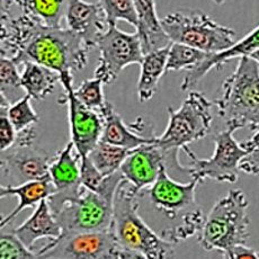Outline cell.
Here are the masks:
<instances>
[{"mask_svg": "<svg viewBox=\"0 0 259 259\" xmlns=\"http://www.w3.org/2000/svg\"><path fill=\"white\" fill-rule=\"evenodd\" d=\"M3 47L18 66L31 61L59 74L82 70L87 66L91 50L68 27L44 26L24 13L15 15L7 22Z\"/></svg>", "mask_w": 259, "mask_h": 259, "instance_id": "obj_1", "label": "cell"}, {"mask_svg": "<svg viewBox=\"0 0 259 259\" xmlns=\"http://www.w3.org/2000/svg\"><path fill=\"white\" fill-rule=\"evenodd\" d=\"M138 189L123 177L113 201L111 229L119 245L137 258H170L175 255V243L158 236L139 214Z\"/></svg>", "mask_w": 259, "mask_h": 259, "instance_id": "obj_2", "label": "cell"}, {"mask_svg": "<svg viewBox=\"0 0 259 259\" xmlns=\"http://www.w3.org/2000/svg\"><path fill=\"white\" fill-rule=\"evenodd\" d=\"M202 182L192 178L188 183H178L168 175L167 166L161 168L152 185L147 188L152 205L171 221L179 220L176 227L162 231V237L172 243L185 241L201 232L205 217L197 205L195 192Z\"/></svg>", "mask_w": 259, "mask_h": 259, "instance_id": "obj_3", "label": "cell"}, {"mask_svg": "<svg viewBox=\"0 0 259 259\" xmlns=\"http://www.w3.org/2000/svg\"><path fill=\"white\" fill-rule=\"evenodd\" d=\"M227 126L259 130V63L251 57L239 58L236 70L222 83L214 102Z\"/></svg>", "mask_w": 259, "mask_h": 259, "instance_id": "obj_4", "label": "cell"}, {"mask_svg": "<svg viewBox=\"0 0 259 259\" xmlns=\"http://www.w3.org/2000/svg\"><path fill=\"white\" fill-rule=\"evenodd\" d=\"M249 201L240 188H233L221 197L205 218L198 242L206 251H218L227 258L239 245H247L249 238Z\"/></svg>", "mask_w": 259, "mask_h": 259, "instance_id": "obj_5", "label": "cell"}, {"mask_svg": "<svg viewBox=\"0 0 259 259\" xmlns=\"http://www.w3.org/2000/svg\"><path fill=\"white\" fill-rule=\"evenodd\" d=\"M121 171L106 176L98 192L82 187L76 200L67 203L56 217L63 233L99 231L109 229L113 221V201Z\"/></svg>", "mask_w": 259, "mask_h": 259, "instance_id": "obj_6", "label": "cell"}, {"mask_svg": "<svg viewBox=\"0 0 259 259\" xmlns=\"http://www.w3.org/2000/svg\"><path fill=\"white\" fill-rule=\"evenodd\" d=\"M162 27L171 42L202 50L207 53L226 51L236 43V32L217 23L201 11H178L161 19Z\"/></svg>", "mask_w": 259, "mask_h": 259, "instance_id": "obj_7", "label": "cell"}, {"mask_svg": "<svg viewBox=\"0 0 259 259\" xmlns=\"http://www.w3.org/2000/svg\"><path fill=\"white\" fill-rule=\"evenodd\" d=\"M168 117L166 130L154 142L167 152L178 153L210 133L213 122L212 103L204 94L189 91L178 109L168 107Z\"/></svg>", "mask_w": 259, "mask_h": 259, "instance_id": "obj_8", "label": "cell"}, {"mask_svg": "<svg viewBox=\"0 0 259 259\" xmlns=\"http://www.w3.org/2000/svg\"><path fill=\"white\" fill-rule=\"evenodd\" d=\"M237 130L227 126L226 130L214 136V152L211 158H198L189 147L183 149L191 160L187 167L192 178H197L201 182L205 179L233 184L238 181L240 171V162L249 153L242 142H238L233 134Z\"/></svg>", "mask_w": 259, "mask_h": 259, "instance_id": "obj_9", "label": "cell"}, {"mask_svg": "<svg viewBox=\"0 0 259 259\" xmlns=\"http://www.w3.org/2000/svg\"><path fill=\"white\" fill-rule=\"evenodd\" d=\"M47 258H137L119 245L112 229L99 231L62 233L37 251Z\"/></svg>", "mask_w": 259, "mask_h": 259, "instance_id": "obj_10", "label": "cell"}, {"mask_svg": "<svg viewBox=\"0 0 259 259\" xmlns=\"http://www.w3.org/2000/svg\"><path fill=\"white\" fill-rule=\"evenodd\" d=\"M96 48L101 56L94 77L101 79L104 84L115 82L124 69L131 64H140L144 56L138 32H123L116 25L108 27Z\"/></svg>", "mask_w": 259, "mask_h": 259, "instance_id": "obj_11", "label": "cell"}, {"mask_svg": "<svg viewBox=\"0 0 259 259\" xmlns=\"http://www.w3.org/2000/svg\"><path fill=\"white\" fill-rule=\"evenodd\" d=\"M64 96L63 102L68 105L69 125L71 141L81 157H86L101 141L103 119L101 113L84 105L74 95L73 73L60 74Z\"/></svg>", "mask_w": 259, "mask_h": 259, "instance_id": "obj_12", "label": "cell"}, {"mask_svg": "<svg viewBox=\"0 0 259 259\" xmlns=\"http://www.w3.org/2000/svg\"><path fill=\"white\" fill-rule=\"evenodd\" d=\"M172 165L182 171H187L178 161V153L167 152L156 142L147 143L130 152L122 163L119 171L123 177L133 184L139 192L150 187L156 182L163 166Z\"/></svg>", "mask_w": 259, "mask_h": 259, "instance_id": "obj_13", "label": "cell"}, {"mask_svg": "<svg viewBox=\"0 0 259 259\" xmlns=\"http://www.w3.org/2000/svg\"><path fill=\"white\" fill-rule=\"evenodd\" d=\"M54 157L34 144H14L2 151V185H21L49 176Z\"/></svg>", "mask_w": 259, "mask_h": 259, "instance_id": "obj_14", "label": "cell"}, {"mask_svg": "<svg viewBox=\"0 0 259 259\" xmlns=\"http://www.w3.org/2000/svg\"><path fill=\"white\" fill-rule=\"evenodd\" d=\"M81 156L70 140L60 151L50 166V177L56 187V192L48 198L50 206L57 214L67 203L80 195L82 185L80 179Z\"/></svg>", "mask_w": 259, "mask_h": 259, "instance_id": "obj_15", "label": "cell"}, {"mask_svg": "<svg viewBox=\"0 0 259 259\" xmlns=\"http://www.w3.org/2000/svg\"><path fill=\"white\" fill-rule=\"evenodd\" d=\"M66 23L67 27L80 36L91 49L97 47L99 38L109 27L102 5L84 0H69Z\"/></svg>", "mask_w": 259, "mask_h": 259, "instance_id": "obj_16", "label": "cell"}, {"mask_svg": "<svg viewBox=\"0 0 259 259\" xmlns=\"http://www.w3.org/2000/svg\"><path fill=\"white\" fill-rule=\"evenodd\" d=\"M257 50H259V25L249 32L246 36L239 39L231 48H229L226 51L210 54L201 64L188 70L181 84L182 91H192L213 69H221L223 64L232 59L251 56Z\"/></svg>", "mask_w": 259, "mask_h": 259, "instance_id": "obj_17", "label": "cell"}, {"mask_svg": "<svg viewBox=\"0 0 259 259\" xmlns=\"http://www.w3.org/2000/svg\"><path fill=\"white\" fill-rule=\"evenodd\" d=\"M56 192V187L51 177H44L37 181H32L28 183L21 184V185H2L0 196L5 198L7 196L17 197L19 202L14 210L2 219L0 227L4 229L9 223L13 222L25 208H36L43 200H48Z\"/></svg>", "mask_w": 259, "mask_h": 259, "instance_id": "obj_18", "label": "cell"}, {"mask_svg": "<svg viewBox=\"0 0 259 259\" xmlns=\"http://www.w3.org/2000/svg\"><path fill=\"white\" fill-rule=\"evenodd\" d=\"M13 232L33 250V247L37 240L58 239L62 236L63 230L56 214L50 206L49 201L43 200L32 215L21 226L14 229Z\"/></svg>", "mask_w": 259, "mask_h": 259, "instance_id": "obj_19", "label": "cell"}, {"mask_svg": "<svg viewBox=\"0 0 259 259\" xmlns=\"http://www.w3.org/2000/svg\"><path fill=\"white\" fill-rule=\"evenodd\" d=\"M137 13V32L140 36L143 53L170 46V38L158 17L156 0H133Z\"/></svg>", "mask_w": 259, "mask_h": 259, "instance_id": "obj_20", "label": "cell"}, {"mask_svg": "<svg viewBox=\"0 0 259 259\" xmlns=\"http://www.w3.org/2000/svg\"><path fill=\"white\" fill-rule=\"evenodd\" d=\"M99 113L103 119L101 137V141L103 142L133 150L143 144L151 143L156 140V137L140 136L131 126H127L112 103L106 101L105 105L102 107Z\"/></svg>", "mask_w": 259, "mask_h": 259, "instance_id": "obj_21", "label": "cell"}, {"mask_svg": "<svg viewBox=\"0 0 259 259\" xmlns=\"http://www.w3.org/2000/svg\"><path fill=\"white\" fill-rule=\"evenodd\" d=\"M168 51L169 46L148 52L143 56L138 81V96L141 103L150 101L157 93L159 81L166 73Z\"/></svg>", "mask_w": 259, "mask_h": 259, "instance_id": "obj_22", "label": "cell"}, {"mask_svg": "<svg viewBox=\"0 0 259 259\" xmlns=\"http://www.w3.org/2000/svg\"><path fill=\"white\" fill-rule=\"evenodd\" d=\"M22 84L25 93L34 101H42L51 95L56 84L60 82V74L35 62H25L22 64Z\"/></svg>", "mask_w": 259, "mask_h": 259, "instance_id": "obj_23", "label": "cell"}, {"mask_svg": "<svg viewBox=\"0 0 259 259\" xmlns=\"http://www.w3.org/2000/svg\"><path fill=\"white\" fill-rule=\"evenodd\" d=\"M69 0H16L21 12L48 27H62Z\"/></svg>", "mask_w": 259, "mask_h": 259, "instance_id": "obj_24", "label": "cell"}, {"mask_svg": "<svg viewBox=\"0 0 259 259\" xmlns=\"http://www.w3.org/2000/svg\"><path fill=\"white\" fill-rule=\"evenodd\" d=\"M132 150L99 141L88 157L104 176L113 175L121 169L122 163Z\"/></svg>", "mask_w": 259, "mask_h": 259, "instance_id": "obj_25", "label": "cell"}, {"mask_svg": "<svg viewBox=\"0 0 259 259\" xmlns=\"http://www.w3.org/2000/svg\"><path fill=\"white\" fill-rule=\"evenodd\" d=\"M211 53L186 46L183 43L171 42L169 46L166 73L171 71L191 70L201 64Z\"/></svg>", "mask_w": 259, "mask_h": 259, "instance_id": "obj_26", "label": "cell"}, {"mask_svg": "<svg viewBox=\"0 0 259 259\" xmlns=\"http://www.w3.org/2000/svg\"><path fill=\"white\" fill-rule=\"evenodd\" d=\"M17 67L18 64L12 59L2 57V99L9 105L26 95L22 84V73Z\"/></svg>", "mask_w": 259, "mask_h": 259, "instance_id": "obj_27", "label": "cell"}, {"mask_svg": "<svg viewBox=\"0 0 259 259\" xmlns=\"http://www.w3.org/2000/svg\"><path fill=\"white\" fill-rule=\"evenodd\" d=\"M31 101L32 97L26 94L8 107V116L17 133L34 126L38 122V115L34 111Z\"/></svg>", "mask_w": 259, "mask_h": 259, "instance_id": "obj_28", "label": "cell"}, {"mask_svg": "<svg viewBox=\"0 0 259 259\" xmlns=\"http://www.w3.org/2000/svg\"><path fill=\"white\" fill-rule=\"evenodd\" d=\"M98 3L106 14L109 26L124 21L137 27V13L133 0H99Z\"/></svg>", "mask_w": 259, "mask_h": 259, "instance_id": "obj_29", "label": "cell"}, {"mask_svg": "<svg viewBox=\"0 0 259 259\" xmlns=\"http://www.w3.org/2000/svg\"><path fill=\"white\" fill-rule=\"evenodd\" d=\"M103 84L104 82L98 78L87 79L74 88V95L84 105L99 112L106 103L103 93Z\"/></svg>", "mask_w": 259, "mask_h": 259, "instance_id": "obj_30", "label": "cell"}, {"mask_svg": "<svg viewBox=\"0 0 259 259\" xmlns=\"http://www.w3.org/2000/svg\"><path fill=\"white\" fill-rule=\"evenodd\" d=\"M0 256L8 258H36V252L29 249L14 232L3 233L0 242Z\"/></svg>", "mask_w": 259, "mask_h": 259, "instance_id": "obj_31", "label": "cell"}, {"mask_svg": "<svg viewBox=\"0 0 259 259\" xmlns=\"http://www.w3.org/2000/svg\"><path fill=\"white\" fill-rule=\"evenodd\" d=\"M249 153L242 159L240 162V170L248 175L258 176L259 175V130L253 131L251 137L248 140L243 141Z\"/></svg>", "mask_w": 259, "mask_h": 259, "instance_id": "obj_32", "label": "cell"}, {"mask_svg": "<svg viewBox=\"0 0 259 259\" xmlns=\"http://www.w3.org/2000/svg\"><path fill=\"white\" fill-rule=\"evenodd\" d=\"M80 179L82 187L93 192H98L105 176L98 170V168L94 165L88 156L81 157L80 166Z\"/></svg>", "mask_w": 259, "mask_h": 259, "instance_id": "obj_33", "label": "cell"}, {"mask_svg": "<svg viewBox=\"0 0 259 259\" xmlns=\"http://www.w3.org/2000/svg\"><path fill=\"white\" fill-rule=\"evenodd\" d=\"M8 102L2 99V125H0V131H2V151L7 150L13 147L17 140V132L15 130L11 118L8 116Z\"/></svg>", "mask_w": 259, "mask_h": 259, "instance_id": "obj_34", "label": "cell"}, {"mask_svg": "<svg viewBox=\"0 0 259 259\" xmlns=\"http://www.w3.org/2000/svg\"><path fill=\"white\" fill-rule=\"evenodd\" d=\"M227 258H259V250L247 245H239L228 253Z\"/></svg>", "mask_w": 259, "mask_h": 259, "instance_id": "obj_35", "label": "cell"}, {"mask_svg": "<svg viewBox=\"0 0 259 259\" xmlns=\"http://www.w3.org/2000/svg\"><path fill=\"white\" fill-rule=\"evenodd\" d=\"M15 3L16 0H2V12L11 11L13 7H15Z\"/></svg>", "mask_w": 259, "mask_h": 259, "instance_id": "obj_36", "label": "cell"}, {"mask_svg": "<svg viewBox=\"0 0 259 259\" xmlns=\"http://www.w3.org/2000/svg\"><path fill=\"white\" fill-rule=\"evenodd\" d=\"M249 57H251L253 60H256V61L259 63V50H257L256 52H253L251 56H249Z\"/></svg>", "mask_w": 259, "mask_h": 259, "instance_id": "obj_37", "label": "cell"}, {"mask_svg": "<svg viewBox=\"0 0 259 259\" xmlns=\"http://www.w3.org/2000/svg\"><path fill=\"white\" fill-rule=\"evenodd\" d=\"M213 2L215 5H223L224 3H226V0H213Z\"/></svg>", "mask_w": 259, "mask_h": 259, "instance_id": "obj_38", "label": "cell"}]
</instances>
